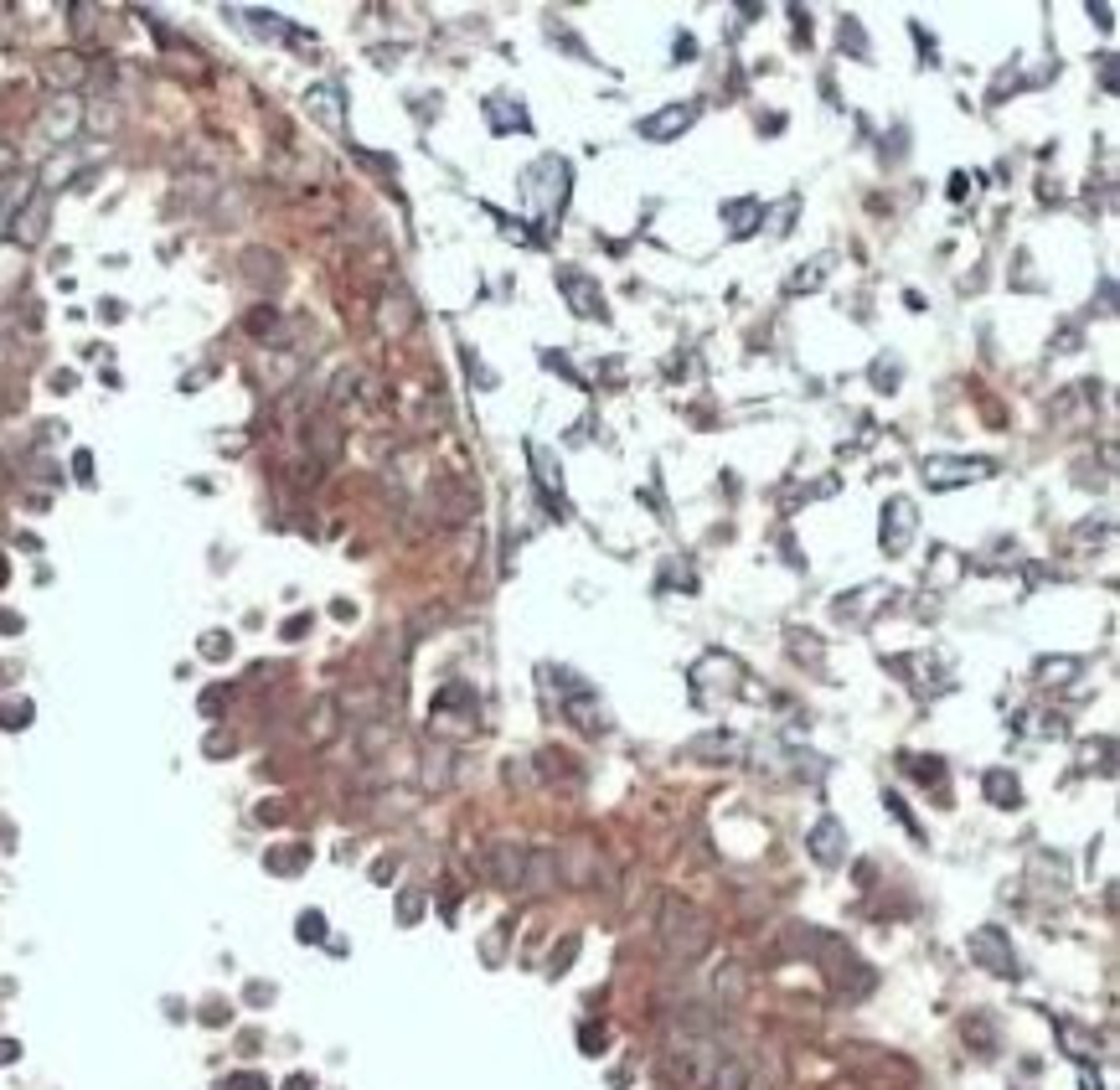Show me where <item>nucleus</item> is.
I'll return each mask as SVG.
<instances>
[{"instance_id": "obj_1", "label": "nucleus", "mask_w": 1120, "mask_h": 1090, "mask_svg": "<svg viewBox=\"0 0 1120 1090\" xmlns=\"http://www.w3.org/2000/svg\"><path fill=\"white\" fill-rule=\"evenodd\" d=\"M785 951L816 962V967L826 972V982H831L837 993H847V998H862V993L873 987V967H868L842 936H831V930H822V925H785Z\"/></svg>"}, {"instance_id": "obj_2", "label": "nucleus", "mask_w": 1120, "mask_h": 1090, "mask_svg": "<svg viewBox=\"0 0 1120 1090\" xmlns=\"http://www.w3.org/2000/svg\"><path fill=\"white\" fill-rule=\"evenodd\" d=\"M656 941H661V956L672 962V967H692V962H703L712 945V920L692 899H681V894H672V899H661V914H656Z\"/></svg>"}, {"instance_id": "obj_3", "label": "nucleus", "mask_w": 1120, "mask_h": 1090, "mask_svg": "<svg viewBox=\"0 0 1120 1090\" xmlns=\"http://www.w3.org/2000/svg\"><path fill=\"white\" fill-rule=\"evenodd\" d=\"M568 192H573V166L563 155H542V161H532L522 171V197H527V207L537 217H558Z\"/></svg>"}, {"instance_id": "obj_4", "label": "nucleus", "mask_w": 1120, "mask_h": 1090, "mask_svg": "<svg viewBox=\"0 0 1120 1090\" xmlns=\"http://www.w3.org/2000/svg\"><path fill=\"white\" fill-rule=\"evenodd\" d=\"M992 471H997L992 460H971V455H930V460L919 466V475H924L930 491H955V486L986 481Z\"/></svg>"}, {"instance_id": "obj_5", "label": "nucleus", "mask_w": 1120, "mask_h": 1090, "mask_svg": "<svg viewBox=\"0 0 1120 1090\" xmlns=\"http://www.w3.org/2000/svg\"><path fill=\"white\" fill-rule=\"evenodd\" d=\"M919 532V512L909 497H888L884 501V517H878V543H884L888 559H899V554H909V543H915Z\"/></svg>"}, {"instance_id": "obj_6", "label": "nucleus", "mask_w": 1120, "mask_h": 1090, "mask_svg": "<svg viewBox=\"0 0 1120 1090\" xmlns=\"http://www.w3.org/2000/svg\"><path fill=\"white\" fill-rule=\"evenodd\" d=\"M966 951H971L976 967H986V972H997V977L1017 972V951H1012V936H1007L1002 925H976Z\"/></svg>"}, {"instance_id": "obj_7", "label": "nucleus", "mask_w": 1120, "mask_h": 1090, "mask_svg": "<svg viewBox=\"0 0 1120 1090\" xmlns=\"http://www.w3.org/2000/svg\"><path fill=\"white\" fill-rule=\"evenodd\" d=\"M480 863H486V879L496 889H522V879H527V843L496 837V843H486Z\"/></svg>"}, {"instance_id": "obj_8", "label": "nucleus", "mask_w": 1120, "mask_h": 1090, "mask_svg": "<svg viewBox=\"0 0 1120 1090\" xmlns=\"http://www.w3.org/2000/svg\"><path fill=\"white\" fill-rule=\"evenodd\" d=\"M429 506L440 512L444 528H455V523H465L475 512V497L465 491V481H455V475H434V486H429Z\"/></svg>"}, {"instance_id": "obj_9", "label": "nucleus", "mask_w": 1120, "mask_h": 1090, "mask_svg": "<svg viewBox=\"0 0 1120 1090\" xmlns=\"http://www.w3.org/2000/svg\"><path fill=\"white\" fill-rule=\"evenodd\" d=\"M692 124H697V104H666V109H656V115L641 119V140L666 146V140H681Z\"/></svg>"}, {"instance_id": "obj_10", "label": "nucleus", "mask_w": 1120, "mask_h": 1090, "mask_svg": "<svg viewBox=\"0 0 1120 1090\" xmlns=\"http://www.w3.org/2000/svg\"><path fill=\"white\" fill-rule=\"evenodd\" d=\"M558 290L568 296L573 316H584V321H604V296H599V285H594L589 274H579V269H558Z\"/></svg>"}, {"instance_id": "obj_11", "label": "nucleus", "mask_w": 1120, "mask_h": 1090, "mask_svg": "<svg viewBox=\"0 0 1120 1090\" xmlns=\"http://www.w3.org/2000/svg\"><path fill=\"white\" fill-rule=\"evenodd\" d=\"M806 848H811V858H816L822 868H837V863L847 858V827L837 822V817H822V822L806 832Z\"/></svg>"}, {"instance_id": "obj_12", "label": "nucleus", "mask_w": 1120, "mask_h": 1090, "mask_svg": "<svg viewBox=\"0 0 1120 1090\" xmlns=\"http://www.w3.org/2000/svg\"><path fill=\"white\" fill-rule=\"evenodd\" d=\"M563 884V853L558 848H527V879L522 889L527 894H553Z\"/></svg>"}, {"instance_id": "obj_13", "label": "nucleus", "mask_w": 1120, "mask_h": 1090, "mask_svg": "<svg viewBox=\"0 0 1120 1090\" xmlns=\"http://www.w3.org/2000/svg\"><path fill=\"white\" fill-rule=\"evenodd\" d=\"M42 130H47V140H52V146L73 140V135L83 130V109H78V99H73V93H58V99L47 104V115H42Z\"/></svg>"}, {"instance_id": "obj_14", "label": "nucleus", "mask_w": 1120, "mask_h": 1090, "mask_svg": "<svg viewBox=\"0 0 1120 1090\" xmlns=\"http://www.w3.org/2000/svg\"><path fill=\"white\" fill-rule=\"evenodd\" d=\"M754 1086V1064L738 1049H718V1060L708 1070V1090H749Z\"/></svg>"}, {"instance_id": "obj_15", "label": "nucleus", "mask_w": 1120, "mask_h": 1090, "mask_svg": "<svg viewBox=\"0 0 1120 1090\" xmlns=\"http://www.w3.org/2000/svg\"><path fill=\"white\" fill-rule=\"evenodd\" d=\"M305 444H310L316 466H336L341 460V424L336 419H310L305 424Z\"/></svg>"}, {"instance_id": "obj_16", "label": "nucleus", "mask_w": 1120, "mask_h": 1090, "mask_svg": "<svg viewBox=\"0 0 1120 1090\" xmlns=\"http://www.w3.org/2000/svg\"><path fill=\"white\" fill-rule=\"evenodd\" d=\"M47 212H52V207H47V197L36 192V197H31V202L16 212V223H11V238H16L21 248L42 243V233H47Z\"/></svg>"}, {"instance_id": "obj_17", "label": "nucleus", "mask_w": 1120, "mask_h": 1090, "mask_svg": "<svg viewBox=\"0 0 1120 1090\" xmlns=\"http://www.w3.org/2000/svg\"><path fill=\"white\" fill-rule=\"evenodd\" d=\"M981 791H986L992 806H1002V812H1017V806H1023V786H1017L1012 770H986V775H981Z\"/></svg>"}, {"instance_id": "obj_18", "label": "nucleus", "mask_w": 1120, "mask_h": 1090, "mask_svg": "<svg viewBox=\"0 0 1120 1090\" xmlns=\"http://www.w3.org/2000/svg\"><path fill=\"white\" fill-rule=\"evenodd\" d=\"M83 73H89V67H83V58H78V52H58V58H47L42 62V78H47V84H52V89H78V84H83Z\"/></svg>"}, {"instance_id": "obj_19", "label": "nucleus", "mask_w": 1120, "mask_h": 1090, "mask_svg": "<svg viewBox=\"0 0 1120 1090\" xmlns=\"http://www.w3.org/2000/svg\"><path fill=\"white\" fill-rule=\"evenodd\" d=\"M712 993L723 998V1008H738V1002H743V993H749V977H743V967H738V962H723V967L712 972Z\"/></svg>"}, {"instance_id": "obj_20", "label": "nucleus", "mask_w": 1120, "mask_h": 1090, "mask_svg": "<svg viewBox=\"0 0 1120 1090\" xmlns=\"http://www.w3.org/2000/svg\"><path fill=\"white\" fill-rule=\"evenodd\" d=\"M681 755L687 760H703V755H718V760H728V755H738V739L723 735V729H712V735H697L681 744Z\"/></svg>"}, {"instance_id": "obj_21", "label": "nucleus", "mask_w": 1120, "mask_h": 1090, "mask_svg": "<svg viewBox=\"0 0 1120 1090\" xmlns=\"http://www.w3.org/2000/svg\"><path fill=\"white\" fill-rule=\"evenodd\" d=\"M248 279L259 285V290H274L279 279H285V269H279V254H269V248H248Z\"/></svg>"}, {"instance_id": "obj_22", "label": "nucleus", "mask_w": 1120, "mask_h": 1090, "mask_svg": "<svg viewBox=\"0 0 1120 1090\" xmlns=\"http://www.w3.org/2000/svg\"><path fill=\"white\" fill-rule=\"evenodd\" d=\"M310 863V848L305 843H290V848H269L264 853V868L269 874H300Z\"/></svg>"}, {"instance_id": "obj_23", "label": "nucleus", "mask_w": 1120, "mask_h": 1090, "mask_svg": "<svg viewBox=\"0 0 1120 1090\" xmlns=\"http://www.w3.org/2000/svg\"><path fill=\"white\" fill-rule=\"evenodd\" d=\"M527 455H532V466H537V486L548 491V501L558 506V517H563L568 501H563V486H558V475H553V466H548V455H542V444H527Z\"/></svg>"}, {"instance_id": "obj_24", "label": "nucleus", "mask_w": 1120, "mask_h": 1090, "mask_svg": "<svg viewBox=\"0 0 1120 1090\" xmlns=\"http://www.w3.org/2000/svg\"><path fill=\"white\" fill-rule=\"evenodd\" d=\"M486 119H491L496 130H527L522 104H517V109H506V93H491V99H486Z\"/></svg>"}, {"instance_id": "obj_25", "label": "nucleus", "mask_w": 1120, "mask_h": 1090, "mask_svg": "<svg viewBox=\"0 0 1120 1090\" xmlns=\"http://www.w3.org/2000/svg\"><path fill=\"white\" fill-rule=\"evenodd\" d=\"M826 274H831V254H822V259H811V269L791 274V285H785V290H791V296H800V290H816Z\"/></svg>"}, {"instance_id": "obj_26", "label": "nucleus", "mask_w": 1120, "mask_h": 1090, "mask_svg": "<svg viewBox=\"0 0 1120 1090\" xmlns=\"http://www.w3.org/2000/svg\"><path fill=\"white\" fill-rule=\"evenodd\" d=\"M331 735H336V698H321V703H316V713H310V739H316V744H325Z\"/></svg>"}, {"instance_id": "obj_27", "label": "nucleus", "mask_w": 1120, "mask_h": 1090, "mask_svg": "<svg viewBox=\"0 0 1120 1090\" xmlns=\"http://www.w3.org/2000/svg\"><path fill=\"white\" fill-rule=\"evenodd\" d=\"M197 651H202L206 662H228L233 656V636L228 631H206L202 641H197Z\"/></svg>"}, {"instance_id": "obj_28", "label": "nucleus", "mask_w": 1120, "mask_h": 1090, "mask_svg": "<svg viewBox=\"0 0 1120 1090\" xmlns=\"http://www.w3.org/2000/svg\"><path fill=\"white\" fill-rule=\"evenodd\" d=\"M31 713H36V708H31L27 698H16V703H0V729H11V735H16V729H27Z\"/></svg>"}, {"instance_id": "obj_29", "label": "nucleus", "mask_w": 1120, "mask_h": 1090, "mask_svg": "<svg viewBox=\"0 0 1120 1090\" xmlns=\"http://www.w3.org/2000/svg\"><path fill=\"white\" fill-rule=\"evenodd\" d=\"M1063 672H1079L1074 656H1043L1038 662V682H1063Z\"/></svg>"}, {"instance_id": "obj_30", "label": "nucleus", "mask_w": 1120, "mask_h": 1090, "mask_svg": "<svg viewBox=\"0 0 1120 1090\" xmlns=\"http://www.w3.org/2000/svg\"><path fill=\"white\" fill-rule=\"evenodd\" d=\"M295 936H300L305 945L325 941V914H321V910H305V914H300V925H295Z\"/></svg>"}, {"instance_id": "obj_31", "label": "nucleus", "mask_w": 1120, "mask_h": 1090, "mask_svg": "<svg viewBox=\"0 0 1120 1090\" xmlns=\"http://www.w3.org/2000/svg\"><path fill=\"white\" fill-rule=\"evenodd\" d=\"M728 217H734V233H754V217H760V202H728Z\"/></svg>"}, {"instance_id": "obj_32", "label": "nucleus", "mask_w": 1120, "mask_h": 1090, "mask_svg": "<svg viewBox=\"0 0 1120 1090\" xmlns=\"http://www.w3.org/2000/svg\"><path fill=\"white\" fill-rule=\"evenodd\" d=\"M418 914H424V894H418V889H403V894H398V920H403V925H418Z\"/></svg>"}, {"instance_id": "obj_33", "label": "nucleus", "mask_w": 1120, "mask_h": 1090, "mask_svg": "<svg viewBox=\"0 0 1120 1090\" xmlns=\"http://www.w3.org/2000/svg\"><path fill=\"white\" fill-rule=\"evenodd\" d=\"M331 99H336L331 89H310V109H316V115H321L325 124H341V109H336Z\"/></svg>"}, {"instance_id": "obj_34", "label": "nucleus", "mask_w": 1120, "mask_h": 1090, "mask_svg": "<svg viewBox=\"0 0 1120 1090\" xmlns=\"http://www.w3.org/2000/svg\"><path fill=\"white\" fill-rule=\"evenodd\" d=\"M217 1090H269V1080L259 1075V1070H237V1075H228Z\"/></svg>"}, {"instance_id": "obj_35", "label": "nucleus", "mask_w": 1120, "mask_h": 1090, "mask_svg": "<svg viewBox=\"0 0 1120 1090\" xmlns=\"http://www.w3.org/2000/svg\"><path fill=\"white\" fill-rule=\"evenodd\" d=\"M899 373H904V367H899V362H888V357H878V362H873V383L884 388V393H893V388H899Z\"/></svg>"}, {"instance_id": "obj_36", "label": "nucleus", "mask_w": 1120, "mask_h": 1090, "mask_svg": "<svg viewBox=\"0 0 1120 1090\" xmlns=\"http://www.w3.org/2000/svg\"><path fill=\"white\" fill-rule=\"evenodd\" d=\"M573 956H579V936H568L563 945H553V967H548V972L563 977V972H568V962H573Z\"/></svg>"}, {"instance_id": "obj_37", "label": "nucleus", "mask_w": 1120, "mask_h": 1090, "mask_svg": "<svg viewBox=\"0 0 1120 1090\" xmlns=\"http://www.w3.org/2000/svg\"><path fill=\"white\" fill-rule=\"evenodd\" d=\"M274 321H279V311H274V305H259V311H248V331H254V336L274 331Z\"/></svg>"}, {"instance_id": "obj_38", "label": "nucleus", "mask_w": 1120, "mask_h": 1090, "mask_svg": "<svg viewBox=\"0 0 1120 1090\" xmlns=\"http://www.w3.org/2000/svg\"><path fill=\"white\" fill-rule=\"evenodd\" d=\"M847 42H853V52H857V58H868V36H862V27H857L853 16L842 21V47H847Z\"/></svg>"}, {"instance_id": "obj_39", "label": "nucleus", "mask_w": 1120, "mask_h": 1090, "mask_svg": "<svg viewBox=\"0 0 1120 1090\" xmlns=\"http://www.w3.org/2000/svg\"><path fill=\"white\" fill-rule=\"evenodd\" d=\"M904 760H909V755H904ZM909 770H915L924 786H930V781H945V766H940V760H930V766H924V760H909Z\"/></svg>"}, {"instance_id": "obj_40", "label": "nucleus", "mask_w": 1120, "mask_h": 1090, "mask_svg": "<svg viewBox=\"0 0 1120 1090\" xmlns=\"http://www.w3.org/2000/svg\"><path fill=\"white\" fill-rule=\"evenodd\" d=\"M223 703H228V693H223V687L202 693V713H206V718H217V713H223Z\"/></svg>"}, {"instance_id": "obj_41", "label": "nucleus", "mask_w": 1120, "mask_h": 1090, "mask_svg": "<svg viewBox=\"0 0 1120 1090\" xmlns=\"http://www.w3.org/2000/svg\"><path fill=\"white\" fill-rule=\"evenodd\" d=\"M16 166H21V155H16V146H11V140H0V177H11Z\"/></svg>"}, {"instance_id": "obj_42", "label": "nucleus", "mask_w": 1120, "mask_h": 1090, "mask_svg": "<svg viewBox=\"0 0 1120 1090\" xmlns=\"http://www.w3.org/2000/svg\"><path fill=\"white\" fill-rule=\"evenodd\" d=\"M202 1024H212V1029H217V1024H228V1002H206Z\"/></svg>"}, {"instance_id": "obj_43", "label": "nucleus", "mask_w": 1120, "mask_h": 1090, "mask_svg": "<svg viewBox=\"0 0 1120 1090\" xmlns=\"http://www.w3.org/2000/svg\"><path fill=\"white\" fill-rule=\"evenodd\" d=\"M305 631H310V616H290V620H285V641H300Z\"/></svg>"}, {"instance_id": "obj_44", "label": "nucleus", "mask_w": 1120, "mask_h": 1090, "mask_svg": "<svg viewBox=\"0 0 1120 1090\" xmlns=\"http://www.w3.org/2000/svg\"><path fill=\"white\" fill-rule=\"evenodd\" d=\"M206 755H233V735H206Z\"/></svg>"}, {"instance_id": "obj_45", "label": "nucleus", "mask_w": 1120, "mask_h": 1090, "mask_svg": "<svg viewBox=\"0 0 1120 1090\" xmlns=\"http://www.w3.org/2000/svg\"><path fill=\"white\" fill-rule=\"evenodd\" d=\"M884 806H888V812H893V817H899V822H904V827H909V832H915V817L904 812V801H899V796H893V791L884 796Z\"/></svg>"}, {"instance_id": "obj_46", "label": "nucleus", "mask_w": 1120, "mask_h": 1090, "mask_svg": "<svg viewBox=\"0 0 1120 1090\" xmlns=\"http://www.w3.org/2000/svg\"><path fill=\"white\" fill-rule=\"evenodd\" d=\"M73 471H78V481H93V455H89V450H78V455H73Z\"/></svg>"}, {"instance_id": "obj_47", "label": "nucleus", "mask_w": 1120, "mask_h": 1090, "mask_svg": "<svg viewBox=\"0 0 1120 1090\" xmlns=\"http://www.w3.org/2000/svg\"><path fill=\"white\" fill-rule=\"evenodd\" d=\"M21 1060V1044L16 1039H0V1064H16Z\"/></svg>"}, {"instance_id": "obj_48", "label": "nucleus", "mask_w": 1120, "mask_h": 1090, "mask_svg": "<svg viewBox=\"0 0 1120 1090\" xmlns=\"http://www.w3.org/2000/svg\"><path fill=\"white\" fill-rule=\"evenodd\" d=\"M1100 84H1105V93H1116V58L1100 62Z\"/></svg>"}, {"instance_id": "obj_49", "label": "nucleus", "mask_w": 1120, "mask_h": 1090, "mask_svg": "<svg viewBox=\"0 0 1120 1090\" xmlns=\"http://www.w3.org/2000/svg\"><path fill=\"white\" fill-rule=\"evenodd\" d=\"M21 631V616H11V610H0V636H16Z\"/></svg>"}, {"instance_id": "obj_50", "label": "nucleus", "mask_w": 1120, "mask_h": 1090, "mask_svg": "<svg viewBox=\"0 0 1120 1090\" xmlns=\"http://www.w3.org/2000/svg\"><path fill=\"white\" fill-rule=\"evenodd\" d=\"M692 52H697V42H692V36H677V62H692Z\"/></svg>"}, {"instance_id": "obj_51", "label": "nucleus", "mask_w": 1120, "mask_h": 1090, "mask_svg": "<svg viewBox=\"0 0 1120 1090\" xmlns=\"http://www.w3.org/2000/svg\"><path fill=\"white\" fill-rule=\"evenodd\" d=\"M599 1044H604V1033H594V1029H584V1055H599Z\"/></svg>"}, {"instance_id": "obj_52", "label": "nucleus", "mask_w": 1120, "mask_h": 1090, "mask_svg": "<svg viewBox=\"0 0 1120 1090\" xmlns=\"http://www.w3.org/2000/svg\"><path fill=\"white\" fill-rule=\"evenodd\" d=\"M1090 16L1100 21V27H1110V21H1116V11H1110V5H1090Z\"/></svg>"}, {"instance_id": "obj_53", "label": "nucleus", "mask_w": 1120, "mask_h": 1090, "mask_svg": "<svg viewBox=\"0 0 1120 1090\" xmlns=\"http://www.w3.org/2000/svg\"><path fill=\"white\" fill-rule=\"evenodd\" d=\"M259 822H285V806H259Z\"/></svg>"}, {"instance_id": "obj_54", "label": "nucleus", "mask_w": 1120, "mask_h": 1090, "mask_svg": "<svg viewBox=\"0 0 1120 1090\" xmlns=\"http://www.w3.org/2000/svg\"><path fill=\"white\" fill-rule=\"evenodd\" d=\"M285 1090H316V1080H310V1075H290V1080H285Z\"/></svg>"}, {"instance_id": "obj_55", "label": "nucleus", "mask_w": 1120, "mask_h": 1090, "mask_svg": "<svg viewBox=\"0 0 1120 1090\" xmlns=\"http://www.w3.org/2000/svg\"><path fill=\"white\" fill-rule=\"evenodd\" d=\"M331 616H336V620H352V616H356V605H347V600H336V605H331Z\"/></svg>"}, {"instance_id": "obj_56", "label": "nucleus", "mask_w": 1120, "mask_h": 1090, "mask_svg": "<svg viewBox=\"0 0 1120 1090\" xmlns=\"http://www.w3.org/2000/svg\"><path fill=\"white\" fill-rule=\"evenodd\" d=\"M264 998H274V987H264V982H254V987H248V1002H264Z\"/></svg>"}, {"instance_id": "obj_57", "label": "nucleus", "mask_w": 1120, "mask_h": 1090, "mask_svg": "<svg viewBox=\"0 0 1120 1090\" xmlns=\"http://www.w3.org/2000/svg\"><path fill=\"white\" fill-rule=\"evenodd\" d=\"M11 678H16V667H5V662H0V687H5Z\"/></svg>"}]
</instances>
